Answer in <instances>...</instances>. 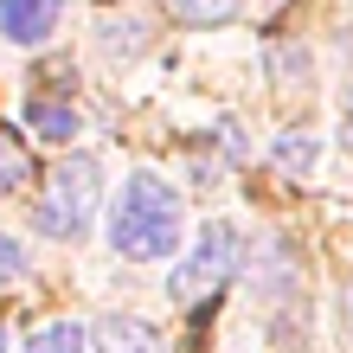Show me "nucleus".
Masks as SVG:
<instances>
[{
    "mask_svg": "<svg viewBox=\"0 0 353 353\" xmlns=\"http://www.w3.org/2000/svg\"><path fill=\"white\" fill-rule=\"evenodd\" d=\"M110 251L129 263H161L186 251V205L154 168H135L110 205Z\"/></svg>",
    "mask_w": 353,
    "mask_h": 353,
    "instance_id": "obj_1",
    "label": "nucleus"
},
{
    "mask_svg": "<svg viewBox=\"0 0 353 353\" xmlns=\"http://www.w3.org/2000/svg\"><path fill=\"white\" fill-rule=\"evenodd\" d=\"M97 205H103V161L65 154L46 180V199H39V232L46 238H84L97 225Z\"/></svg>",
    "mask_w": 353,
    "mask_h": 353,
    "instance_id": "obj_2",
    "label": "nucleus"
},
{
    "mask_svg": "<svg viewBox=\"0 0 353 353\" xmlns=\"http://www.w3.org/2000/svg\"><path fill=\"white\" fill-rule=\"evenodd\" d=\"M238 257H244V238H238V225H225V219L199 225V238H186L180 263L168 270V296H174V302L212 296V289H219V283L238 270Z\"/></svg>",
    "mask_w": 353,
    "mask_h": 353,
    "instance_id": "obj_3",
    "label": "nucleus"
},
{
    "mask_svg": "<svg viewBox=\"0 0 353 353\" xmlns=\"http://www.w3.org/2000/svg\"><path fill=\"white\" fill-rule=\"evenodd\" d=\"M90 353H168V341H161V327L141 321V315H103L90 327Z\"/></svg>",
    "mask_w": 353,
    "mask_h": 353,
    "instance_id": "obj_4",
    "label": "nucleus"
},
{
    "mask_svg": "<svg viewBox=\"0 0 353 353\" xmlns=\"http://www.w3.org/2000/svg\"><path fill=\"white\" fill-rule=\"evenodd\" d=\"M58 13H65V0H0V32L13 39V46H39Z\"/></svg>",
    "mask_w": 353,
    "mask_h": 353,
    "instance_id": "obj_5",
    "label": "nucleus"
},
{
    "mask_svg": "<svg viewBox=\"0 0 353 353\" xmlns=\"http://www.w3.org/2000/svg\"><path fill=\"white\" fill-rule=\"evenodd\" d=\"M26 122H32L46 141H71V135H77V110H65V103H32Z\"/></svg>",
    "mask_w": 353,
    "mask_h": 353,
    "instance_id": "obj_6",
    "label": "nucleus"
},
{
    "mask_svg": "<svg viewBox=\"0 0 353 353\" xmlns=\"http://www.w3.org/2000/svg\"><path fill=\"white\" fill-rule=\"evenodd\" d=\"M32 353H90V327L84 321H52L46 334L32 341Z\"/></svg>",
    "mask_w": 353,
    "mask_h": 353,
    "instance_id": "obj_7",
    "label": "nucleus"
},
{
    "mask_svg": "<svg viewBox=\"0 0 353 353\" xmlns=\"http://www.w3.org/2000/svg\"><path fill=\"white\" fill-rule=\"evenodd\" d=\"M174 7H180V19H193V26H225L244 0H174Z\"/></svg>",
    "mask_w": 353,
    "mask_h": 353,
    "instance_id": "obj_8",
    "label": "nucleus"
},
{
    "mask_svg": "<svg viewBox=\"0 0 353 353\" xmlns=\"http://www.w3.org/2000/svg\"><path fill=\"white\" fill-rule=\"evenodd\" d=\"M315 141H308V135H296V129H289V135H276V161H283V168L289 174H308V168H315Z\"/></svg>",
    "mask_w": 353,
    "mask_h": 353,
    "instance_id": "obj_9",
    "label": "nucleus"
},
{
    "mask_svg": "<svg viewBox=\"0 0 353 353\" xmlns=\"http://www.w3.org/2000/svg\"><path fill=\"white\" fill-rule=\"evenodd\" d=\"M19 180H26V154H19V148H13V141H7V135H0V193H13V186H19Z\"/></svg>",
    "mask_w": 353,
    "mask_h": 353,
    "instance_id": "obj_10",
    "label": "nucleus"
},
{
    "mask_svg": "<svg viewBox=\"0 0 353 353\" xmlns=\"http://www.w3.org/2000/svg\"><path fill=\"white\" fill-rule=\"evenodd\" d=\"M19 270H26V244L0 232V276H19Z\"/></svg>",
    "mask_w": 353,
    "mask_h": 353,
    "instance_id": "obj_11",
    "label": "nucleus"
},
{
    "mask_svg": "<svg viewBox=\"0 0 353 353\" xmlns=\"http://www.w3.org/2000/svg\"><path fill=\"white\" fill-rule=\"evenodd\" d=\"M347 327H353V283H347Z\"/></svg>",
    "mask_w": 353,
    "mask_h": 353,
    "instance_id": "obj_12",
    "label": "nucleus"
},
{
    "mask_svg": "<svg viewBox=\"0 0 353 353\" xmlns=\"http://www.w3.org/2000/svg\"><path fill=\"white\" fill-rule=\"evenodd\" d=\"M347 135H353V97H347Z\"/></svg>",
    "mask_w": 353,
    "mask_h": 353,
    "instance_id": "obj_13",
    "label": "nucleus"
},
{
    "mask_svg": "<svg viewBox=\"0 0 353 353\" xmlns=\"http://www.w3.org/2000/svg\"><path fill=\"white\" fill-rule=\"evenodd\" d=\"M0 353H7V334H0Z\"/></svg>",
    "mask_w": 353,
    "mask_h": 353,
    "instance_id": "obj_14",
    "label": "nucleus"
}]
</instances>
